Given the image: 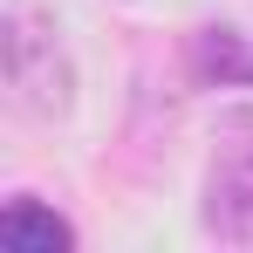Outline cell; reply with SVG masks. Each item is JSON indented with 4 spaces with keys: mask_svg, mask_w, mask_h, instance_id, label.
<instances>
[{
    "mask_svg": "<svg viewBox=\"0 0 253 253\" xmlns=\"http://www.w3.org/2000/svg\"><path fill=\"white\" fill-rule=\"evenodd\" d=\"M0 55H7V103L21 117H35V124L69 117L76 69H69L62 28L42 0H0Z\"/></svg>",
    "mask_w": 253,
    "mask_h": 253,
    "instance_id": "obj_1",
    "label": "cell"
},
{
    "mask_svg": "<svg viewBox=\"0 0 253 253\" xmlns=\"http://www.w3.org/2000/svg\"><path fill=\"white\" fill-rule=\"evenodd\" d=\"M199 219L219 247H253V103L219 110V124H212Z\"/></svg>",
    "mask_w": 253,
    "mask_h": 253,
    "instance_id": "obj_2",
    "label": "cell"
},
{
    "mask_svg": "<svg viewBox=\"0 0 253 253\" xmlns=\"http://www.w3.org/2000/svg\"><path fill=\"white\" fill-rule=\"evenodd\" d=\"M192 69L206 83H253V14L247 21H206L192 35Z\"/></svg>",
    "mask_w": 253,
    "mask_h": 253,
    "instance_id": "obj_3",
    "label": "cell"
},
{
    "mask_svg": "<svg viewBox=\"0 0 253 253\" xmlns=\"http://www.w3.org/2000/svg\"><path fill=\"white\" fill-rule=\"evenodd\" d=\"M0 247L7 253H62V247H76V233H69V219H55L48 206L14 199L0 212Z\"/></svg>",
    "mask_w": 253,
    "mask_h": 253,
    "instance_id": "obj_4",
    "label": "cell"
}]
</instances>
